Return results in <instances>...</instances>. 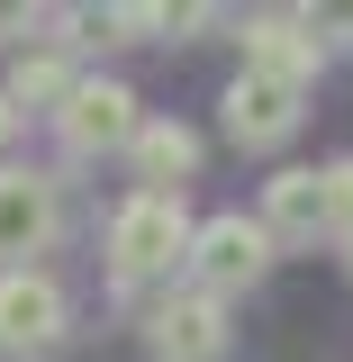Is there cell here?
<instances>
[{
  "label": "cell",
  "mask_w": 353,
  "mask_h": 362,
  "mask_svg": "<svg viewBox=\"0 0 353 362\" xmlns=\"http://www.w3.org/2000/svg\"><path fill=\"white\" fill-rule=\"evenodd\" d=\"M190 209H181V190H136L118 199V218H109V281H163L173 263H190Z\"/></svg>",
  "instance_id": "1"
},
{
  "label": "cell",
  "mask_w": 353,
  "mask_h": 362,
  "mask_svg": "<svg viewBox=\"0 0 353 362\" xmlns=\"http://www.w3.org/2000/svg\"><path fill=\"white\" fill-rule=\"evenodd\" d=\"M190 290H209V299H236V290H254L272 272V226L263 218H236V209H218V218H199V235H190Z\"/></svg>",
  "instance_id": "2"
},
{
  "label": "cell",
  "mask_w": 353,
  "mask_h": 362,
  "mask_svg": "<svg viewBox=\"0 0 353 362\" xmlns=\"http://www.w3.org/2000/svg\"><path fill=\"white\" fill-rule=\"evenodd\" d=\"M54 136H64V154H127L136 136H145V109H136L127 82H82L64 109H54Z\"/></svg>",
  "instance_id": "3"
},
{
  "label": "cell",
  "mask_w": 353,
  "mask_h": 362,
  "mask_svg": "<svg viewBox=\"0 0 353 362\" xmlns=\"http://www.w3.org/2000/svg\"><path fill=\"white\" fill-rule=\"evenodd\" d=\"M73 326V299L54 272H0V354H54Z\"/></svg>",
  "instance_id": "4"
},
{
  "label": "cell",
  "mask_w": 353,
  "mask_h": 362,
  "mask_svg": "<svg viewBox=\"0 0 353 362\" xmlns=\"http://www.w3.org/2000/svg\"><path fill=\"white\" fill-rule=\"evenodd\" d=\"M145 344H154V362H226V299L163 290L145 308Z\"/></svg>",
  "instance_id": "5"
},
{
  "label": "cell",
  "mask_w": 353,
  "mask_h": 362,
  "mask_svg": "<svg viewBox=\"0 0 353 362\" xmlns=\"http://www.w3.org/2000/svg\"><path fill=\"white\" fill-rule=\"evenodd\" d=\"M54 245V181L0 163V272H28V254Z\"/></svg>",
  "instance_id": "6"
},
{
  "label": "cell",
  "mask_w": 353,
  "mask_h": 362,
  "mask_svg": "<svg viewBox=\"0 0 353 362\" xmlns=\"http://www.w3.org/2000/svg\"><path fill=\"white\" fill-rule=\"evenodd\" d=\"M299 82H272V73H236L226 82V136L236 145H281V136L299 127Z\"/></svg>",
  "instance_id": "7"
},
{
  "label": "cell",
  "mask_w": 353,
  "mask_h": 362,
  "mask_svg": "<svg viewBox=\"0 0 353 362\" xmlns=\"http://www.w3.org/2000/svg\"><path fill=\"white\" fill-rule=\"evenodd\" d=\"M245 73H272V82H299V90H308V73H317V28H308V18H281V9L245 18Z\"/></svg>",
  "instance_id": "8"
},
{
  "label": "cell",
  "mask_w": 353,
  "mask_h": 362,
  "mask_svg": "<svg viewBox=\"0 0 353 362\" xmlns=\"http://www.w3.org/2000/svg\"><path fill=\"white\" fill-rule=\"evenodd\" d=\"M263 226H272V245L335 235V218H326V173H272L263 181Z\"/></svg>",
  "instance_id": "9"
},
{
  "label": "cell",
  "mask_w": 353,
  "mask_h": 362,
  "mask_svg": "<svg viewBox=\"0 0 353 362\" xmlns=\"http://www.w3.org/2000/svg\"><path fill=\"white\" fill-rule=\"evenodd\" d=\"M127 163L145 190H181V181L199 173V136L181 127V118H145V136L127 145Z\"/></svg>",
  "instance_id": "10"
},
{
  "label": "cell",
  "mask_w": 353,
  "mask_h": 362,
  "mask_svg": "<svg viewBox=\"0 0 353 362\" xmlns=\"http://www.w3.org/2000/svg\"><path fill=\"white\" fill-rule=\"evenodd\" d=\"M0 90H9V109H45V118H54V109L82 90V73H73L54 45H37V54H18V64H9V82H0Z\"/></svg>",
  "instance_id": "11"
},
{
  "label": "cell",
  "mask_w": 353,
  "mask_h": 362,
  "mask_svg": "<svg viewBox=\"0 0 353 362\" xmlns=\"http://www.w3.org/2000/svg\"><path fill=\"white\" fill-rule=\"evenodd\" d=\"M326 218H335V245H345V235H353V154L326 163Z\"/></svg>",
  "instance_id": "12"
},
{
  "label": "cell",
  "mask_w": 353,
  "mask_h": 362,
  "mask_svg": "<svg viewBox=\"0 0 353 362\" xmlns=\"http://www.w3.org/2000/svg\"><path fill=\"white\" fill-rule=\"evenodd\" d=\"M9 136H18V109H9V90H0V145H9Z\"/></svg>",
  "instance_id": "13"
},
{
  "label": "cell",
  "mask_w": 353,
  "mask_h": 362,
  "mask_svg": "<svg viewBox=\"0 0 353 362\" xmlns=\"http://www.w3.org/2000/svg\"><path fill=\"white\" fill-rule=\"evenodd\" d=\"M345 272H353V235H345Z\"/></svg>",
  "instance_id": "14"
}]
</instances>
